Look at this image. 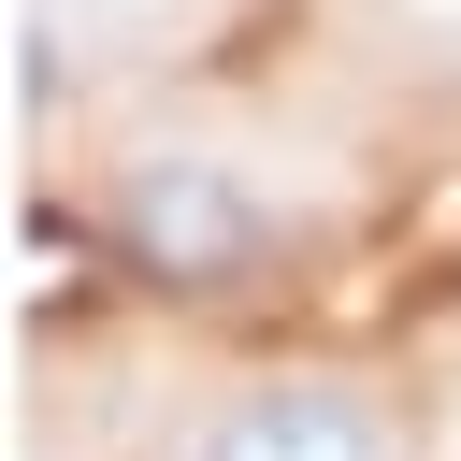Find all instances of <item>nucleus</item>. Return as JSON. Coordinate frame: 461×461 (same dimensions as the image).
Listing matches in <instances>:
<instances>
[{
	"mask_svg": "<svg viewBox=\"0 0 461 461\" xmlns=\"http://www.w3.org/2000/svg\"><path fill=\"white\" fill-rule=\"evenodd\" d=\"M101 230H115V259L158 274V288H230V274H259V259L288 245V202H274L245 158H216V144H144V158L101 187Z\"/></svg>",
	"mask_w": 461,
	"mask_h": 461,
	"instance_id": "f257e3e1",
	"label": "nucleus"
},
{
	"mask_svg": "<svg viewBox=\"0 0 461 461\" xmlns=\"http://www.w3.org/2000/svg\"><path fill=\"white\" fill-rule=\"evenodd\" d=\"M187 461H389V418L346 375H245L230 403H202Z\"/></svg>",
	"mask_w": 461,
	"mask_h": 461,
	"instance_id": "f03ea898",
	"label": "nucleus"
},
{
	"mask_svg": "<svg viewBox=\"0 0 461 461\" xmlns=\"http://www.w3.org/2000/svg\"><path fill=\"white\" fill-rule=\"evenodd\" d=\"M14 14H43V29H115V14H158V0H14Z\"/></svg>",
	"mask_w": 461,
	"mask_h": 461,
	"instance_id": "7ed1b4c3",
	"label": "nucleus"
}]
</instances>
